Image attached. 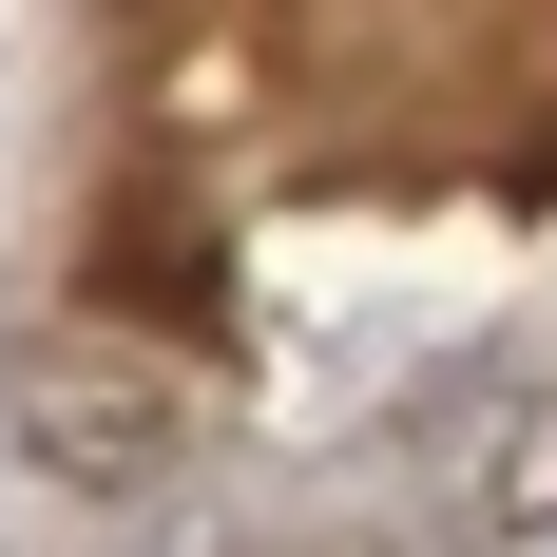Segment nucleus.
Returning <instances> with one entry per match:
<instances>
[{"mask_svg":"<svg viewBox=\"0 0 557 557\" xmlns=\"http://www.w3.org/2000/svg\"><path fill=\"white\" fill-rule=\"evenodd\" d=\"M173 443H193V404H173L154 346H115V327H39L20 346V461L39 481L135 500V481H173Z\"/></svg>","mask_w":557,"mask_h":557,"instance_id":"f257e3e1","label":"nucleus"},{"mask_svg":"<svg viewBox=\"0 0 557 557\" xmlns=\"http://www.w3.org/2000/svg\"><path fill=\"white\" fill-rule=\"evenodd\" d=\"M481 519H500V539H539V519H557V404H519V423H500V461H481Z\"/></svg>","mask_w":557,"mask_h":557,"instance_id":"f03ea898","label":"nucleus"}]
</instances>
